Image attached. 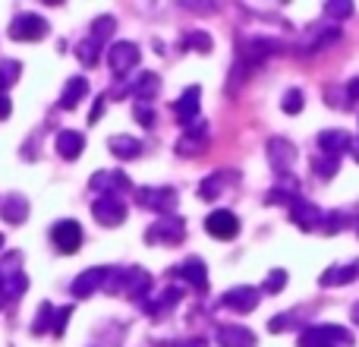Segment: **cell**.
Returning a JSON list of instances; mask_svg holds the SVG:
<instances>
[{"mask_svg":"<svg viewBox=\"0 0 359 347\" xmlns=\"http://www.w3.org/2000/svg\"><path fill=\"white\" fill-rule=\"evenodd\" d=\"M309 164H312V171H316L322 180H331L337 171H341V158H325L322 155V158H312Z\"/></svg>","mask_w":359,"mask_h":347,"instance_id":"obj_35","label":"cell"},{"mask_svg":"<svg viewBox=\"0 0 359 347\" xmlns=\"http://www.w3.org/2000/svg\"><path fill=\"white\" fill-rule=\"evenodd\" d=\"M325 16L328 19H350L353 16V4H350V0H328V4H325Z\"/></svg>","mask_w":359,"mask_h":347,"instance_id":"obj_39","label":"cell"},{"mask_svg":"<svg viewBox=\"0 0 359 347\" xmlns=\"http://www.w3.org/2000/svg\"><path fill=\"white\" fill-rule=\"evenodd\" d=\"M297 344H299V347H337V344L325 341V338H322V335H318V332H316V329H303V332H299Z\"/></svg>","mask_w":359,"mask_h":347,"instance_id":"obj_42","label":"cell"},{"mask_svg":"<svg viewBox=\"0 0 359 347\" xmlns=\"http://www.w3.org/2000/svg\"><path fill=\"white\" fill-rule=\"evenodd\" d=\"M262 303V291L252 284H236L230 291H224L221 306L224 310H233V313H255Z\"/></svg>","mask_w":359,"mask_h":347,"instance_id":"obj_8","label":"cell"},{"mask_svg":"<svg viewBox=\"0 0 359 347\" xmlns=\"http://www.w3.org/2000/svg\"><path fill=\"white\" fill-rule=\"evenodd\" d=\"M114 32H117V19H114V16H98L92 22V35H88V38H92L95 44H101V48H104V41L114 35Z\"/></svg>","mask_w":359,"mask_h":347,"instance_id":"obj_31","label":"cell"},{"mask_svg":"<svg viewBox=\"0 0 359 347\" xmlns=\"http://www.w3.org/2000/svg\"><path fill=\"white\" fill-rule=\"evenodd\" d=\"M350 313H353V322L359 325V300H356V303H353V310H350Z\"/></svg>","mask_w":359,"mask_h":347,"instance_id":"obj_54","label":"cell"},{"mask_svg":"<svg viewBox=\"0 0 359 347\" xmlns=\"http://www.w3.org/2000/svg\"><path fill=\"white\" fill-rule=\"evenodd\" d=\"M177 48H183V51H198V54H208L211 48H215V41H211V35L208 32H202V29H192V32H186L183 38H180V44Z\"/></svg>","mask_w":359,"mask_h":347,"instance_id":"obj_28","label":"cell"},{"mask_svg":"<svg viewBox=\"0 0 359 347\" xmlns=\"http://www.w3.org/2000/svg\"><path fill=\"white\" fill-rule=\"evenodd\" d=\"M186 240V221L180 215H164L145 230L149 247H180Z\"/></svg>","mask_w":359,"mask_h":347,"instance_id":"obj_1","label":"cell"},{"mask_svg":"<svg viewBox=\"0 0 359 347\" xmlns=\"http://www.w3.org/2000/svg\"><path fill=\"white\" fill-rule=\"evenodd\" d=\"M10 114H13V101L6 95H0V120H6Z\"/></svg>","mask_w":359,"mask_h":347,"instance_id":"obj_50","label":"cell"},{"mask_svg":"<svg viewBox=\"0 0 359 347\" xmlns=\"http://www.w3.org/2000/svg\"><path fill=\"white\" fill-rule=\"evenodd\" d=\"M158 89H161V76L158 73H139L136 82H130V95L136 98V105H149L151 98L158 95Z\"/></svg>","mask_w":359,"mask_h":347,"instance_id":"obj_22","label":"cell"},{"mask_svg":"<svg viewBox=\"0 0 359 347\" xmlns=\"http://www.w3.org/2000/svg\"><path fill=\"white\" fill-rule=\"evenodd\" d=\"M107 149H111V155L120 158V162H133V158L142 155V143H139L136 136H130V133H123V136H111L107 139Z\"/></svg>","mask_w":359,"mask_h":347,"instance_id":"obj_27","label":"cell"},{"mask_svg":"<svg viewBox=\"0 0 359 347\" xmlns=\"http://www.w3.org/2000/svg\"><path fill=\"white\" fill-rule=\"evenodd\" d=\"M325 101H328V105H337L341 107V111H347L350 107V101H347V89H325Z\"/></svg>","mask_w":359,"mask_h":347,"instance_id":"obj_45","label":"cell"},{"mask_svg":"<svg viewBox=\"0 0 359 347\" xmlns=\"http://www.w3.org/2000/svg\"><path fill=\"white\" fill-rule=\"evenodd\" d=\"M359 278V259L356 262H347V266H331L322 272L318 284L322 287H344V284H353Z\"/></svg>","mask_w":359,"mask_h":347,"instance_id":"obj_21","label":"cell"},{"mask_svg":"<svg viewBox=\"0 0 359 347\" xmlns=\"http://www.w3.org/2000/svg\"><path fill=\"white\" fill-rule=\"evenodd\" d=\"M136 120L145 126V130H151V126H155V107H149V105H136Z\"/></svg>","mask_w":359,"mask_h":347,"instance_id":"obj_46","label":"cell"},{"mask_svg":"<svg viewBox=\"0 0 359 347\" xmlns=\"http://www.w3.org/2000/svg\"><path fill=\"white\" fill-rule=\"evenodd\" d=\"M76 57H79L86 67H98V57H101V44H95L92 38H82L76 44Z\"/></svg>","mask_w":359,"mask_h":347,"instance_id":"obj_32","label":"cell"},{"mask_svg":"<svg viewBox=\"0 0 359 347\" xmlns=\"http://www.w3.org/2000/svg\"><path fill=\"white\" fill-rule=\"evenodd\" d=\"M287 281H290L287 268H271V272L265 275V294H280L287 287Z\"/></svg>","mask_w":359,"mask_h":347,"instance_id":"obj_37","label":"cell"},{"mask_svg":"<svg viewBox=\"0 0 359 347\" xmlns=\"http://www.w3.org/2000/svg\"><path fill=\"white\" fill-rule=\"evenodd\" d=\"M57 155L63 158V162H76V158L86 152V133L79 130H63L57 133Z\"/></svg>","mask_w":359,"mask_h":347,"instance_id":"obj_18","label":"cell"},{"mask_svg":"<svg viewBox=\"0 0 359 347\" xmlns=\"http://www.w3.org/2000/svg\"><path fill=\"white\" fill-rule=\"evenodd\" d=\"M280 107H284V114L297 117V114L306 107V95L299 92V89H287V95H284V101H280Z\"/></svg>","mask_w":359,"mask_h":347,"instance_id":"obj_36","label":"cell"},{"mask_svg":"<svg viewBox=\"0 0 359 347\" xmlns=\"http://www.w3.org/2000/svg\"><path fill=\"white\" fill-rule=\"evenodd\" d=\"M98 196H117L120 190H130V177L123 171H95L92 180H88Z\"/></svg>","mask_w":359,"mask_h":347,"instance_id":"obj_14","label":"cell"},{"mask_svg":"<svg viewBox=\"0 0 359 347\" xmlns=\"http://www.w3.org/2000/svg\"><path fill=\"white\" fill-rule=\"evenodd\" d=\"M29 199L22 196V192H10V196L0 199V218H4L6 224H22L25 218H29Z\"/></svg>","mask_w":359,"mask_h":347,"instance_id":"obj_20","label":"cell"},{"mask_svg":"<svg viewBox=\"0 0 359 347\" xmlns=\"http://www.w3.org/2000/svg\"><path fill=\"white\" fill-rule=\"evenodd\" d=\"M350 221H353V218L344 215V211H331V215L325 218V228H328V234H337V230H344Z\"/></svg>","mask_w":359,"mask_h":347,"instance_id":"obj_43","label":"cell"},{"mask_svg":"<svg viewBox=\"0 0 359 347\" xmlns=\"http://www.w3.org/2000/svg\"><path fill=\"white\" fill-rule=\"evenodd\" d=\"M4 303H6V278L0 275V310H4Z\"/></svg>","mask_w":359,"mask_h":347,"instance_id":"obj_52","label":"cell"},{"mask_svg":"<svg viewBox=\"0 0 359 347\" xmlns=\"http://www.w3.org/2000/svg\"><path fill=\"white\" fill-rule=\"evenodd\" d=\"M284 51V44L278 41V38H265V35H255L249 38V41L240 44V54H236V60H243L246 67H255V63L268 60V57L280 54Z\"/></svg>","mask_w":359,"mask_h":347,"instance_id":"obj_5","label":"cell"},{"mask_svg":"<svg viewBox=\"0 0 359 347\" xmlns=\"http://www.w3.org/2000/svg\"><path fill=\"white\" fill-rule=\"evenodd\" d=\"M104 278H107V268H101V266L86 268V272L76 275V281L69 284V294H73L76 300H86V297H92V294H98L101 287H104Z\"/></svg>","mask_w":359,"mask_h":347,"instance_id":"obj_13","label":"cell"},{"mask_svg":"<svg viewBox=\"0 0 359 347\" xmlns=\"http://www.w3.org/2000/svg\"><path fill=\"white\" fill-rule=\"evenodd\" d=\"M104 107H107V98H104V95H98V98H95V107H92V114H88V124H98V120H101V114H104Z\"/></svg>","mask_w":359,"mask_h":347,"instance_id":"obj_47","label":"cell"},{"mask_svg":"<svg viewBox=\"0 0 359 347\" xmlns=\"http://www.w3.org/2000/svg\"><path fill=\"white\" fill-rule=\"evenodd\" d=\"M19 73H22L19 60H4V63H0V95H6V89L19 79Z\"/></svg>","mask_w":359,"mask_h":347,"instance_id":"obj_33","label":"cell"},{"mask_svg":"<svg viewBox=\"0 0 359 347\" xmlns=\"http://www.w3.org/2000/svg\"><path fill=\"white\" fill-rule=\"evenodd\" d=\"M312 329H316L318 335L325 338V341H331V344H337V347H350V344L356 341V338L350 335L344 325H331V322H328V325H312Z\"/></svg>","mask_w":359,"mask_h":347,"instance_id":"obj_30","label":"cell"},{"mask_svg":"<svg viewBox=\"0 0 359 347\" xmlns=\"http://www.w3.org/2000/svg\"><path fill=\"white\" fill-rule=\"evenodd\" d=\"M217 347H255V332L246 325H217Z\"/></svg>","mask_w":359,"mask_h":347,"instance_id":"obj_19","label":"cell"},{"mask_svg":"<svg viewBox=\"0 0 359 347\" xmlns=\"http://www.w3.org/2000/svg\"><path fill=\"white\" fill-rule=\"evenodd\" d=\"M350 152H353V158H356V162H359V136L353 139V143H350Z\"/></svg>","mask_w":359,"mask_h":347,"instance_id":"obj_53","label":"cell"},{"mask_svg":"<svg viewBox=\"0 0 359 347\" xmlns=\"http://www.w3.org/2000/svg\"><path fill=\"white\" fill-rule=\"evenodd\" d=\"M205 230H208L215 240H233V237L240 234V218L227 209H215L205 218Z\"/></svg>","mask_w":359,"mask_h":347,"instance_id":"obj_12","label":"cell"},{"mask_svg":"<svg viewBox=\"0 0 359 347\" xmlns=\"http://www.w3.org/2000/svg\"><path fill=\"white\" fill-rule=\"evenodd\" d=\"M297 310H299V306H297ZM297 310H293V313H284V316H274L271 322H268V329H271V332H287L293 322H297V316H299Z\"/></svg>","mask_w":359,"mask_h":347,"instance_id":"obj_44","label":"cell"},{"mask_svg":"<svg viewBox=\"0 0 359 347\" xmlns=\"http://www.w3.org/2000/svg\"><path fill=\"white\" fill-rule=\"evenodd\" d=\"M208 149V120H196V124L186 126V133L177 139L174 152L177 158H198Z\"/></svg>","mask_w":359,"mask_h":347,"instance_id":"obj_4","label":"cell"},{"mask_svg":"<svg viewBox=\"0 0 359 347\" xmlns=\"http://www.w3.org/2000/svg\"><path fill=\"white\" fill-rule=\"evenodd\" d=\"M347 101H350V105L359 101V79H350L347 82Z\"/></svg>","mask_w":359,"mask_h":347,"instance_id":"obj_49","label":"cell"},{"mask_svg":"<svg viewBox=\"0 0 359 347\" xmlns=\"http://www.w3.org/2000/svg\"><path fill=\"white\" fill-rule=\"evenodd\" d=\"M50 240H54V247L60 253H67V256L76 253L82 247V224L73 221V218H63V221H57L50 228Z\"/></svg>","mask_w":359,"mask_h":347,"instance_id":"obj_11","label":"cell"},{"mask_svg":"<svg viewBox=\"0 0 359 347\" xmlns=\"http://www.w3.org/2000/svg\"><path fill=\"white\" fill-rule=\"evenodd\" d=\"M180 300H183V291H180V287H168V291L158 297V303H145V313H149V316H158V319H161L164 313L170 310V306L180 303Z\"/></svg>","mask_w":359,"mask_h":347,"instance_id":"obj_29","label":"cell"},{"mask_svg":"<svg viewBox=\"0 0 359 347\" xmlns=\"http://www.w3.org/2000/svg\"><path fill=\"white\" fill-rule=\"evenodd\" d=\"M6 278V300H16L19 294L29 287V278H25L22 272H13V275H4Z\"/></svg>","mask_w":359,"mask_h":347,"instance_id":"obj_40","label":"cell"},{"mask_svg":"<svg viewBox=\"0 0 359 347\" xmlns=\"http://www.w3.org/2000/svg\"><path fill=\"white\" fill-rule=\"evenodd\" d=\"M48 32H50L48 19L38 16V13H19L10 22L13 41H41V38H48Z\"/></svg>","mask_w":359,"mask_h":347,"instance_id":"obj_3","label":"cell"},{"mask_svg":"<svg viewBox=\"0 0 359 347\" xmlns=\"http://www.w3.org/2000/svg\"><path fill=\"white\" fill-rule=\"evenodd\" d=\"M151 275L145 272V268H139V266H130L126 268V291L123 294H130L133 300H145L149 297V291H151Z\"/></svg>","mask_w":359,"mask_h":347,"instance_id":"obj_26","label":"cell"},{"mask_svg":"<svg viewBox=\"0 0 359 347\" xmlns=\"http://www.w3.org/2000/svg\"><path fill=\"white\" fill-rule=\"evenodd\" d=\"M198 98H202V89L198 86H189L183 95L174 101V114H177V120L180 124H196L198 120Z\"/></svg>","mask_w":359,"mask_h":347,"instance_id":"obj_17","label":"cell"},{"mask_svg":"<svg viewBox=\"0 0 359 347\" xmlns=\"http://www.w3.org/2000/svg\"><path fill=\"white\" fill-rule=\"evenodd\" d=\"M107 67L114 76H126L139 67V44L136 41H114L107 48Z\"/></svg>","mask_w":359,"mask_h":347,"instance_id":"obj_9","label":"cell"},{"mask_svg":"<svg viewBox=\"0 0 359 347\" xmlns=\"http://www.w3.org/2000/svg\"><path fill=\"white\" fill-rule=\"evenodd\" d=\"M180 6H186V10H215V4H189V0H183Z\"/></svg>","mask_w":359,"mask_h":347,"instance_id":"obj_51","label":"cell"},{"mask_svg":"<svg viewBox=\"0 0 359 347\" xmlns=\"http://www.w3.org/2000/svg\"><path fill=\"white\" fill-rule=\"evenodd\" d=\"M177 347H208V338L196 335V338H186V341H180Z\"/></svg>","mask_w":359,"mask_h":347,"instance_id":"obj_48","label":"cell"},{"mask_svg":"<svg viewBox=\"0 0 359 347\" xmlns=\"http://www.w3.org/2000/svg\"><path fill=\"white\" fill-rule=\"evenodd\" d=\"M341 38H344L341 25H334V22H316V25H309V32L303 35L299 54H303V57H318V54H325L331 44L341 41Z\"/></svg>","mask_w":359,"mask_h":347,"instance_id":"obj_2","label":"cell"},{"mask_svg":"<svg viewBox=\"0 0 359 347\" xmlns=\"http://www.w3.org/2000/svg\"><path fill=\"white\" fill-rule=\"evenodd\" d=\"M350 133L347 130H325L318 133V149L325 152V158H337L344 155V152H350Z\"/></svg>","mask_w":359,"mask_h":347,"instance_id":"obj_23","label":"cell"},{"mask_svg":"<svg viewBox=\"0 0 359 347\" xmlns=\"http://www.w3.org/2000/svg\"><path fill=\"white\" fill-rule=\"evenodd\" d=\"M92 218L101 228H120L126 221V202L120 196H98L92 202Z\"/></svg>","mask_w":359,"mask_h":347,"instance_id":"obj_7","label":"cell"},{"mask_svg":"<svg viewBox=\"0 0 359 347\" xmlns=\"http://www.w3.org/2000/svg\"><path fill=\"white\" fill-rule=\"evenodd\" d=\"M104 294H123L126 291V268H107V278H104Z\"/></svg>","mask_w":359,"mask_h":347,"instance_id":"obj_34","label":"cell"},{"mask_svg":"<svg viewBox=\"0 0 359 347\" xmlns=\"http://www.w3.org/2000/svg\"><path fill=\"white\" fill-rule=\"evenodd\" d=\"M88 98V79L86 76H69L67 86H63V95H60V107L63 111H73L79 107V101Z\"/></svg>","mask_w":359,"mask_h":347,"instance_id":"obj_25","label":"cell"},{"mask_svg":"<svg viewBox=\"0 0 359 347\" xmlns=\"http://www.w3.org/2000/svg\"><path fill=\"white\" fill-rule=\"evenodd\" d=\"M69 313H73V306H57L54 310V325H50V335L54 338H63L67 322H69Z\"/></svg>","mask_w":359,"mask_h":347,"instance_id":"obj_41","label":"cell"},{"mask_svg":"<svg viewBox=\"0 0 359 347\" xmlns=\"http://www.w3.org/2000/svg\"><path fill=\"white\" fill-rule=\"evenodd\" d=\"M0 247H4V234H0Z\"/></svg>","mask_w":359,"mask_h":347,"instance_id":"obj_55","label":"cell"},{"mask_svg":"<svg viewBox=\"0 0 359 347\" xmlns=\"http://www.w3.org/2000/svg\"><path fill=\"white\" fill-rule=\"evenodd\" d=\"M290 221L297 224L299 230H316L318 224H322V209H318V205H312L309 199L297 196L290 202Z\"/></svg>","mask_w":359,"mask_h":347,"instance_id":"obj_16","label":"cell"},{"mask_svg":"<svg viewBox=\"0 0 359 347\" xmlns=\"http://www.w3.org/2000/svg\"><path fill=\"white\" fill-rule=\"evenodd\" d=\"M174 275L177 278H183L192 291H198V294L208 291V268H205V259H198V256H189L183 266L174 268Z\"/></svg>","mask_w":359,"mask_h":347,"instance_id":"obj_15","label":"cell"},{"mask_svg":"<svg viewBox=\"0 0 359 347\" xmlns=\"http://www.w3.org/2000/svg\"><path fill=\"white\" fill-rule=\"evenodd\" d=\"M136 202L142 209L161 211V218H164L177 209V190L174 186H145V190H136Z\"/></svg>","mask_w":359,"mask_h":347,"instance_id":"obj_6","label":"cell"},{"mask_svg":"<svg viewBox=\"0 0 359 347\" xmlns=\"http://www.w3.org/2000/svg\"><path fill=\"white\" fill-rule=\"evenodd\" d=\"M236 177H240L236 171H215V174H208V177L198 183V199H205V202L217 199L224 190H227V180H236Z\"/></svg>","mask_w":359,"mask_h":347,"instance_id":"obj_24","label":"cell"},{"mask_svg":"<svg viewBox=\"0 0 359 347\" xmlns=\"http://www.w3.org/2000/svg\"><path fill=\"white\" fill-rule=\"evenodd\" d=\"M50 325H54V306L41 303L38 306V319L32 322V332H35V335H44V332H50Z\"/></svg>","mask_w":359,"mask_h":347,"instance_id":"obj_38","label":"cell"},{"mask_svg":"<svg viewBox=\"0 0 359 347\" xmlns=\"http://www.w3.org/2000/svg\"><path fill=\"white\" fill-rule=\"evenodd\" d=\"M265 155H268V164H271L274 171H278V174H287V171L293 168V162L299 158V152H297V145H293L290 139L274 136V139H268Z\"/></svg>","mask_w":359,"mask_h":347,"instance_id":"obj_10","label":"cell"}]
</instances>
